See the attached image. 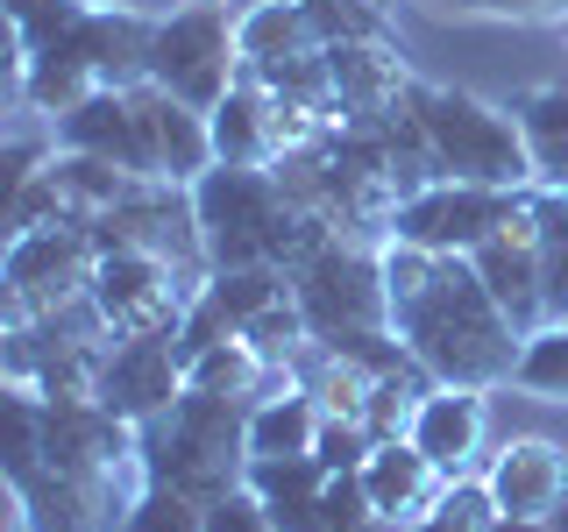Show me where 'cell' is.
I'll list each match as a JSON object with an SVG mask.
<instances>
[{
    "label": "cell",
    "mask_w": 568,
    "mask_h": 532,
    "mask_svg": "<svg viewBox=\"0 0 568 532\" xmlns=\"http://www.w3.org/2000/svg\"><path fill=\"white\" fill-rule=\"evenodd\" d=\"M384 291H390V327L419 355L434 383H469L497 390L519 369L526 334L505 319L490 284L476 277L469 256H434L413 242H384Z\"/></svg>",
    "instance_id": "1"
},
{
    "label": "cell",
    "mask_w": 568,
    "mask_h": 532,
    "mask_svg": "<svg viewBox=\"0 0 568 532\" xmlns=\"http://www.w3.org/2000/svg\"><path fill=\"white\" fill-rule=\"evenodd\" d=\"M192 206H200V242L213 270H242V263L298 270L327 242V227L292 206V192L277 185L271 164H213L192 185Z\"/></svg>",
    "instance_id": "2"
},
{
    "label": "cell",
    "mask_w": 568,
    "mask_h": 532,
    "mask_svg": "<svg viewBox=\"0 0 568 532\" xmlns=\"http://www.w3.org/2000/svg\"><path fill=\"white\" fill-rule=\"evenodd\" d=\"M142 469H150V483H171V490L200 497V504L242 490V475H248V398L185 390L164 419L142 426Z\"/></svg>",
    "instance_id": "3"
},
{
    "label": "cell",
    "mask_w": 568,
    "mask_h": 532,
    "mask_svg": "<svg viewBox=\"0 0 568 532\" xmlns=\"http://www.w3.org/2000/svg\"><path fill=\"white\" fill-rule=\"evenodd\" d=\"M405 106H413L440 177H469V185H497V192H532L540 185V164H532L519 121H511L505 106L462 93V85H434V79H419Z\"/></svg>",
    "instance_id": "4"
},
{
    "label": "cell",
    "mask_w": 568,
    "mask_h": 532,
    "mask_svg": "<svg viewBox=\"0 0 568 532\" xmlns=\"http://www.w3.org/2000/svg\"><path fill=\"white\" fill-rule=\"evenodd\" d=\"M100 256L106 248L93 235V221L8 235V263H0V327H29V319H50V313L79 306V298H93Z\"/></svg>",
    "instance_id": "5"
},
{
    "label": "cell",
    "mask_w": 568,
    "mask_h": 532,
    "mask_svg": "<svg viewBox=\"0 0 568 532\" xmlns=\"http://www.w3.org/2000/svg\"><path fill=\"white\" fill-rule=\"evenodd\" d=\"M150 79L164 93L192 100L200 114L227 100V85L242 79V50H235V8L227 0H192L156 22V43H150Z\"/></svg>",
    "instance_id": "6"
},
{
    "label": "cell",
    "mask_w": 568,
    "mask_h": 532,
    "mask_svg": "<svg viewBox=\"0 0 568 532\" xmlns=\"http://www.w3.org/2000/svg\"><path fill=\"white\" fill-rule=\"evenodd\" d=\"M526 213V192H497V185H469V177H434L426 192L398 200L384 242H413L434 256H476L490 235H505Z\"/></svg>",
    "instance_id": "7"
},
{
    "label": "cell",
    "mask_w": 568,
    "mask_h": 532,
    "mask_svg": "<svg viewBox=\"0 0 568 532\" xmlns=\"http://www.w3.org/2000/svg\"><path fill=\"white\" fill-rule=\"evenodd\" d=\"M200 291H206V277L178 270L164 256H135V248H106L93 270V313L106 319L114 341H129V334H178Z\"/></svg>",
    "instance_id": "8"
},
{
    "label": "cell",
    "mask_w": 568,
    "mask_h": 532,
    "mask_svg": "<svg viewBox=\"0 0 568 532\" xmlns=\"http://www.w3.org/2000/svg\"><path fill=\"white\" fill-rule=\"evenodd\" d=\"M185 398V355H178V334H129L114 341L100 369V405L129 426L164 419L171 405Z\"/></svg>",
    "instance_id": "9"
},
{
    "label": "cell",
    "mask_w": 568,
    "mask_h": 532,
    "mask_svg": "<svg viewBox=\"0 0 568 532\" xmlns=\"http://www.w3.org/2000/svg\"><path fill=\"white\" fill-rule=\"evenodd\" d=\"M129 100H135V129H142L150 177H164V185H200V177L221 164V156H213V129H206V114L192 100L164 93L156 79L129 85Z\"/></svg>",
    "instance_id": "10"
},
{
    "label": "cell",
    "mask_w": 568,
    "mask_h": 532,
    "mask_svg": "<svg viewBox=\"0 0 568 532\" xmlns=\"http://www.w3.org/2000/svg\"><path fill=\"white\" fill-rule=\"evenodd\" d=\"M334 71V100H342V129H384L390 114H405L413 100V64H405L398 35H377V43H334L327 50Z\"/></svg>",
    "instance_id": "11"
},
{
    "label": "cell",
    "mask_w": 568,
    "mask_h": 532,
    "mask_svg": "<svg viewBox=\"0 0 568 532\" xmlns=\"http://www.w3.org/2000/svg\"><path fill=\"white\" fill-rule=\"evenodd\" d=\"M476 277L490 284V298L505 306V319L519 334L547 327V263H540V213H532V192H526V213L505 227V235H490L476 248Z\"/></svg>",
    "instance_id": "12"
},
{
    "label": "cell",
    "mask_w": 568,
    "mask_h": 532,
    "mask_svg": "<svg viewBox=\"0 0 568 532\" xmlns=\"http://www.w3.org/2000/svg\"><path fill=\"white\" fill-rule=\"evenodd\" d=\"M484 433H490V390H469V383H434L413 412V448L434 461L440 475H476V454H484Z\"/></svg>",
    "instance_id": "13"
},
{
    "label": "cell",
    "mask_w": 568,
    "mask_h": 532,
    "mask_svg": "<svg viewBox=\"0 0 568 532\" xmlns=\"http://www.w3.org/2000/svg\"><path fill=\"white\" fill-rule=\"evenodd\" d=\"M484 483L505 519H555L568 504V448H555V440H505L484 461Z\"/></svg>",
    "instance_id": "14"
},
{
    "label": "cell",
    "mask_w": 568,
    "mask_h": 532,
    "mask_svg": "<svg viewBox=\"0 0 568 532\" xmlns=\"http://www.w3.org/2000/svg\"><path fill=\"white\" fill-rule=\"evenodd\" d=\"M235 50H242V79L271 85L292 64L320 58V29L306 14V0H263V8H235Z\"/></svg>",
    "instance_id": "15"
},
{
    "label": "cell",
    "mask_w": 568,
    "mask_h": 532,
    "mask_svg": "<svg viewBox=\"0 0 568 532\" xmlns=\"http://www.w3.org/2000/svg\"><path fill=\"white\" fill-rule=\"evenodd\" d=\"M363 490H369V504H377V519H390V525H419L426 511L440 504V490H448V475L426 461L413 440H377L369 448V461H363Z\"/></svg>",
    "instance_id": "16"
},
{
    "label": "cell",
    "mask_w": 568,
    "mask_h": 532,
    "mask_svg": "<svg viewBox=\"0 0 568 532\" xmlns=\"http://www.w3.org/2000/svg\"><path fill=\"white\" fill-rule=\"evenodd\" d=\"M58 150H85V156H106V164L150 177V156H142V129H135V100L121 85H100L93 100H79L71 114L50 121Z\"/></svg>",
    "instance_id": "17"
},
{
    "label": "cell",
    "mask_w": 568,
    "mask_h": 532,
    "mask_svg": "<svg viewBox=\"0 0 568 532\" xmlns=\"http://www.w3.org/2000/svg\"><path fill=\"white\" fill-rule=\"evenodd\" d=\"M71 43L93 58L100 85H142L150 79V43H156V22L150 14H129V8H85V22L71 29Z\"/></svg>",
    "instance_id": "18"
},
{
    "label": "cell",
    "mask_w": 568,
    "mask_h": 532,
    "mask_svg": "<svg viewBox=\"0 0 568 532\" xmlns=\"http://www.w3.org/2000/svg\"><path fill=\"white\" fill-rule=\"evenodd\" d=\"M248 497L284 525V532H320V504H327V469L313 454H263L248 461Z\"/></svg>",
    "instance_id": "19"
},
{
    "label": "cell",
    "mask_w": 568,
    "mask_h": 532,
    "mask_svg": "<svg viewBox=\"0 0 568 532\" xmlns=\"http://www.w3.org/2000/svg\"><path fill=\"white\" fill-rule=\"evenodd\" d=\"M320 419H327V412H320V398L306 383L256 398V405H248V461H263V454H313Z\"/></svg>",
    "instance_id": "20"
},
{
    "label": "cell",
    "mask_w": 568,
    "mask_h": 532,
    "mask_svg": "<svg viewBox=\"0 0 568 532\" xmlns=\"http://www.w3.org/2000/svg\"><path fill=\"white\" fill-rule=\"evenodd\" d=\"M213 129V156L221 164H271V100H263L256 79H235L227 100L206 114Z\"/></svg>",
    "instance_id": "21"
},
{
    "label": "cell",
    "mask_w": 568,
    "mask_h": 532,
    "mask_svg": "<svg viewBox=\"0 0 568 532\" xmlns=\"http://www.w3.org/2000/svg\"><path fill=\"white\" fill-rule=\"evenodd\" d=\"M50 185H58V200L79 213V221H100V213H114L129 192L142 185L135 171L106 164V156H85V150H58L50 156Z\"/></svg>",
    "instance_id": "22"
},
{
    "label": "cell",
    "mask_w": 568,
    "mask_h": 532,
    "mask_svg": "<svg viewBox=\"0 0 568 532\" xmlns=\"http://www.w3.org/2000/svg\"><path fill=\"white\" fill-rule=\"evenodd\" d=\"M200 298L242 334L248 319H263L271 306H284V298H292V270H284V263H242V270H213Z\"/></svg>",
    "instance_id": "23"
},
{
    "label": "cell",
    "mask_w": 568,
    "mask_h": 532,
    "mask_svg": "<svg viewBox=\"0 0 568 532\" xmlns=\"http://www.w3.org/2000/svg\"><path fill=\"white\" fill-rule=\"evenodd\" d=\"M505 114L519 121L532 164H555V156L568 150V85H526V93L505 100Z\"/></svg>",
    "instance_id": "24"
},
{
    "label": "cell",
    "mask_w": 568,
    "mask_h": 532,
    "mask_svg": "<svg viewBox=\"0 0 568 532\" xmlns=\"http://www.w3.org/2000/svg\"><path fill=\"white\" fill-rule=\"evenodd\" d=\"M511 383L532 390V398H555V405H568V319H547V327H532V334H526Z\"/></svg>",
    "instance_id": "25"
},
{
    "label": "cell",
    "mask_w": 568,
    "mask_h": 532,
    "mask_svg": "<svg viewBox=\"0 0 568 532\" xmlns=\"http://www.w3.org/2000/svg\"><path fill=\"white\" fill-rule=\"evenodd\" d=\"M532 213H540L547 319H568V192H561V185H532Z\"/></svg>",
    "instance_id": "26"
},
{
    "label": "cell",
    "mask_w": 568,
    "mask_h": 532,
    "mask_svg": "<svg viewBox=\"0 0 568 532\" xmlns=\"http://www.w3.org/2000/svg\"><path fill=\"white\" fill-rule=\"evenodd\" d=\"M497 525V497L484 475H455L448 490H440V504L426 511L419 525H405V532H490Z\"/></svg>",
    "instance_id": "27"
},
{
    "label": "cell",
    "mask_w": 568,
    "mask_h": 532,
    "mask_svg": "<svg viewBox=\"0 0 568 532\" xmlns=\"http://www.w3.org/2000/svg\"><path fill=\"white\" fill-rule=\"evenodd\" d=\"M121 532H206V504L185 497V490H171V483H142Z\"/></svg>",
    "instance_id": "28"
},
{
    "label": "cell",
    "mask_w": 568,
    "mask_h": 532,
    "mask_svg": "<svg viewBox=\"0 0 568 532\" xmlns=\"http://www.w3.org/2000/svg\"><path fill=\"white\" fill-rule=\"evenodd\" d=\"M306 14H313V29H320V43H377V35H390V14H384V0H306Z\"/></svg>",
    "instance_id": "29"
},
{
    "label": "cell",
    "mask_w": 568,
    "mask_h": 532,
    "mask_svg": "<svg viewBox=\"0 0 568 532\" xmlns=\"http://www.w3.org/2000/svg\"><path fill=\"white\" fill-rule=\"evenodd\" d=\"M369 448H377V433L369 426H355V419H320V440H313V461L327 475H348V469H363Z\"/></svg>",
    "instance_id": "30"
},
{
    "label": "cell",
    "mask_w": 568,
    "mask_h": 532,
    "mask_svg": "<svg viewBox=\"0 0 568 532\" xmlns=\"http://www.w3.org/2000/svg\"><path fill=\"white\" fill-rule=\"evenodd\" d=\"M206 532H284V525L242 483V490H227V497H213V504H206Z\"/></svg>",
    "instance_id": "31"
},
{
    "label": "cell",
    "mask_w": 568,
    "mask_h": 532,
    "mask_svg": "<svg viewBox=\"0 0 568 532\" xmlns=\"http://www.w3.org/2000/svg\"><path fill=\"white\" fill-rule=\"evenodd\" d=\"M455 14H490V22H540V14H568V0H462Z\"/></svg>",
    "instance_id": "32"
},
{
    "label": "cell",
    "mask_w": 568,
    "mask_h": 532,
    "mask_svg": "<svg viewBox=\"0 0 568 532\" xmlns=\"http://www.w3.org/2000/svg\"><path fill=\"white\" fill-rule=\"evenodd\" d=\"M85 8H129V14H150V22H164V14L192 8V0H85Z\"/></svg>",
    "instance_id": "33"
},
{
    "label": "cell",
    "mask_w": 568,
    "mask_h": 532,
    "mask_svg": "<svg viewBox=\"0 0 568 532\" xmlns=\"http://www.w3.org/2000/svg\"><path fill=\"white\" fill-rule=\"evenodd\" d=\"M490 532H561V525H555V519H505V511H497Z\"/></svg>",
    "instance_id": "34"
},
{
    "label": "cell",
    "mask_w": 568,
    "mask_h": 532,
    "mask_svg": "<svg viewBox=\"0 0 568 532\" xmlns=\"http://www.w3.org/2000/svg\"><path fill=\"white\" fill-rule=\"evenodd\" d=\"M227 8H263V0H227Z\"/></svg>",
    "instance_id": "35"
},
{
    "label": "cell",
    "mask_w": 568,
    "mask_h": 532,
    "mask_svg": "<svg viewBox=\"0 0 568 532\" xmlns=\"http://www.w3.org/2000/svg\"><path fill=\"white\" fill-rule=\"evenodd\" d=\"M434 8H462V0H434Z\"/></svg>",
    "instance_id": "36"
},
{
    "label": "cell",
    "mask_w": 568,
    "mask_h": 532,
    "mask_svg": "<svg viewBox=\"0 0 568 532\" xmlns=\"http://www.w3.org/2000/svg\"><path fill=\"white\" fill-rule=\"evenodd\" d=\"M561 35H568V14H561Z\"/></svg>",
    "instance_id": "37"
}]
</instances>
